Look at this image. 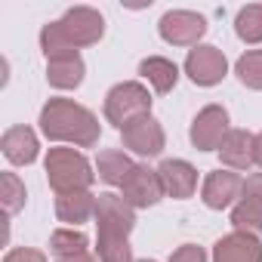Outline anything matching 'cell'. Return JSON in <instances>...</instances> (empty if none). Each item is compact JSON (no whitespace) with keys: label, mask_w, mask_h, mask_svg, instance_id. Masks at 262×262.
<instances>
[{"label":"cell","mask_w":262,"mask_h":262,"mask_svg":"<svg viewBox=\"0 0 262 262\" xmlns=\"http://www.w3.org/2000/svg\"><path fill=\"white\" fill-rule=\"evenodd\" d=\"M256 167H262V133H256Z\"/></svg>","instance_id":"f546056e"},{"label":"cell","mask_w":262,"mask_h":262,"mask_svg":"<svg viewBox=\"0 0 262 262\" xmlns=\"http://www.w3.org/2000/svg\"><path fill=\"white\" fill-rule=\"evenodd\" d=\"M56 262H99V259H93L90 253H83V256H71V259H56Z\"/></svg>","instance_id":"f1b7e54d"},{"label":"cell","mask_w":262,"mask_h":262,"mask_svg":"<svg viewBox=\"0 0 262 262\" xmlns=\"http://www.w3.org/2000/svg\"><path fill=\"white\" fill-rule=\"evenodd\" d=\"M151 114V93L145 83L139 80H123L114 83L105 96V117L108 123H114L117 129H123L129 120Z\"/></svg>","instance_id":"3957f363"},{"label":"cell","mask_w":262,"mask_h":262,"mask_svg":"<svg viewBox=\"0 0 262 262\" xmlns=\"http://www.w3.org/2000/svg\"><path fill=\"white\" fill-rule=\"evenodd\" d=\"M234 74L247 90H262V50H247L234 62Z\"/></svg>","instance_id":"cb8c5ba5"},{"label":"cell","mask_w":262,"mask_h":262,"mask_svg":"<svg viewBox=\"0 0 262 262\" xmlns=\"http://www.w3.org/2000/svg\"><path fill=\"white\" fill-rule=\"evenodd\" d=\"M83 74H86V65H83L80 53L47 59V80L56 90H77L83 83Z\"/></svg>","instance_id":"e0dca14e"},{"label":"cell","mask_w":262,"mask_h":262,"mask_svg":"<svg viewBox=\"0 0 262 262\" xmlns=\"http://www.w3.org/2000/svg\"><path fill=\"white\" fill-rule=\"evenodd\" d=\"M90 247L86 234L77 231V228H56L50 234V253L56 259H71V256H83Z\"/></svg>","instance_id":"44dd1931"},{"label":"cell","mask_w":262,"mask_h":262,"mask_svg":"<svg viewBox=\"0 0 262 262\" xmlns=\"http://www.w3.org/2000/svg\"><path fill=\"white\" fill-rule=\"evenodd\" d=\"M96 201H99V194H93V191L56 194V216H59V222H68L74 228V225L90 222L96 216Z\"/></svg>","instance_id":"2e32d148"},{"label":"cell","mask_w":262,"mask_h":262,"mask_svg":"<svg viewBox=\"0 0 262 262\" xmlns=\"http://www.w3.org/2000/svg\"><path fill=\"white\" fill-rule=\"evenodd\" d=\"M185 74L191 77V83L198 86H216L225 80L228 74V59L219 47H210V43H198L188 59H185Z\"/></svg>","instance_id":"9c48e42d"},{"label":"cell","mask_w":262,"mask_h":262,"mask_svg":"<svg viewBox=\"0 0 262 262\" xmlns=\"http://www.w3.org/2000/svg\"><path fill=\"white\" fill-rule=\"evenodd\" d=\"M59 31L65 34V40L74 47V50H83V47H93L102 40L105 34V19L99 10L93 7H71L65 10V16L59 19Z\"/></svg>","instance_id":"5b68a950"},{"label":"cell","mask_w":262,"mask_h":262,"mask_svg":"<svg viewBox=\"0 0 262 262\" xmlns=\"http://www.w3.org/2000/svg\"><path fill=\"white\" fill-rule=\"evenodd\" d=\"M93 219H96V237H129V231L136 228V210L114 191L99 194Z\"/></svg>","instance_id":"277c9868"},{"label":"cell","mask_w":262,"mask_h":262,"mask_svg":"<svg viewBox=\"0 0 262 262\" xmlns=\"http://www.w3.org/2000/svg\"><path fill=\"white\" fill-rule=\"evenodd\" d=\"M170 262H207V253L198 244H182L179 250H173Z\"/></svg>","instance_id":"484cf974"},{"label":"cell","mask_w":262,"mask_h":262,"mask_svg":"<svg viewBox=\"0 0 262 262\" xmlns=\"http://www.w3.org/2000/svg\"><path fill=\"white\" fill-rule=\"evenodd\" d=\"M96 256L99 262H136L129 237H96Z\"/></svg>","instance_id":"d4e9b609"},{"label":"cell","mask_w":262,"mask_h":262,"mask_svg":"<svg viewBox=\"0 0 262 262\" xmlns=\"http://www.w3.org/2000/svg\"><path fill=\"white\" fill-rule=\"evenodd\" d=\"M158 176H161V185H164V194L167 198H176V201H185L194 194L198 188V170L182 161V158H167L161 167H158Z\"/></svg>","instance_id":"7c38bea8"},{"label":"cell","mask_w":262,"mask_h":262,"mask_svg":"<svg viewBox=\"0 0 262 262\" xmlns=\"http://www.w3.org/2000/svg\"><path fill=\"white\" fill-rule=\"evenodd\" d=\"M234 31L244 43H262V4H247L237 10Z\"/></svg>","instance_id":"7402d4cb"},{"label":"cell","mask_w":262,"mask_h":262,"mask_svg":"<svg viewBox=\"0 0 262 262\" xmlns=\"http://www.w3.org/2000/svg\"><path fill=\"white\" fill-rule=\"evenodd\" d=\"M139 74L151 83L155 93H170V90H176V83H179V68H176V62H170V59H164V56H148V59H142V62H139Z\"/></svg>","instance_id":"d6986e66"},{"label":"cell","mask_w":262,"mask_h":262,"mask_svg":"<svg viewBox=\"0 0 262 262\" xmlns=\"http://www.w3.org/2000/svg\"><path fill=\"white\" fill-rule=\"evenodd\" d=\"M0 148H4V158L16 167H28L40 155V142L31 126H10L0 139Z\"/></svg>","instance_id":"5bb4252c"},{"label":"cell","mask_w":262,"mask_h":262,"mask_svg":"<svg viewBox=\"0 0 262 262\" xmlns=\"http://www.w3.org/2000/svg\"><path fill=\"white\" fill-rule=\"evenodd\" d=\"M219 158L228 170L241 173L256 164V136L247 129H228V136L219 145Z\"/></svg>","instance_id":"9a60e30c"},{"label":"cell","mask_w":262,"mask_h":262,"mask_svg":"<svg viewBox=\"0 0 262 262\" xmlns=\"http://www.w3.org/2000/svg\"><path fill=\"white\" fill-rule=\"evenodd\" d=\"M244 198L262 201V173H253L250 179H244Z\"/></svg>","instance_id":"83f0119b"},{"label":"cell","mask_w":262,"mask_h":262,"mask_svg":"<svg viewBox=\"0 0 262 262\" xmlns=\"http://www.w3.org/2000/svg\"><path fill=\"white\" fill-rule=\"evenodd\" d=\"M225 136H228V111L222 105L201 108L198 117L191 120V129H188V139L198 151H219Z\"/></svg>","instance_id":"52a82bcc"},{"label":"cell","mask_w":262,"mask_h":262,"mask_svg":"<svg viewBox=\"0 0 262 262\" xmlns=\"http://www.w3.org/2000/svg\"><path fill=\"white\" fill-rule=\"evenodd\" d=\"M4 262H47V256L40 250H31V247H16L4 256Z\"/></svg>","instance_id":"4316f807"},{"label":"cell","mask_w":262,"mask_h":262,"mask_svg":"<svg viewBox=\"0 0 262 262\" xmlns=\"http://www.w3.org/2000/svg\"><path fill=\"white\" fill-rule=\"evenodd\" d=\"M120 139H123V148H129V151L139 155V158H155V155H161L164 145H167L164 126H161V120H155L151 114L129 120V123L120 129Z\"/></svg>","instance_id":"8992f818"},{"label":"cell","mask_w":262,"mask_h":262,"mask_svg":"<svg viewBox=\"0 0 262 262\" xmlns=\"http://www.w3.org/2000/svg\"><path fill=\"white\" fill-rule=\"evenodd\" d=\"M25 198H28V191H25V182L16 176V173H0V201H4V210H7V216H13V213H19L22 207H25Z\"/></svg>","instance_id":"603a6c76"},{"label":"cell","mask_w":262,"mask_h":262,"mask_svg":"<svg viewBox=\"0 0 262 262\" xmlns=\"http://www.w3.org/2000/svg\"><path fill=\"white\" fill-rule=\"evenodd\" d=\"M133 167H136V161L129 158L126 151H117V148H105L96 158V176L105 185H117V188L126 182V176L133 173Z\"/></svg>","instance_id":"ac0fdd59"},{"label":"cell","mask_w":262,"mask_h":262,"mask_svg":"<svg viewBox=\"0 0 262 262\" xmlns=\"http://www.w3.org/2000/svg\"><path fill=\"white\" fill-rule=\"evenodd\" d=\"M231 225H234V231H247V234L262 237V201L241 198L231 207Z\"/></svg>","instance_id":"ffe728a7"},{"label":"cell","mask_w":262,"mask_h":262,"mask_svg":"<svg viewBox=\"0 0 262 262\" xmlns=\"http://www.w3.org/2000/svg\"><path fill=\"white\" fill-rule=\"evenodd\" d=\"M158 31L173 47H198V40L207 34V19L191 10H170L161 16Z\"/></svg>","instance_id":"ba28073f"},{"label":"cell","mask_w":262,"mask_h":262,"mask_svg":"<svg viewBox=\"0 0 262 262\" xmlns=\"http://www.w3.org/2000/svg\"><path fill=\"white\" fill-rule=\"evenodd\" d=\"M136 262H155V259H136Z\"/></svg>","instance_id":"4dcf8cb0"},{"label":"cell","mask_w":262,"mask_h":262,"mask_svg":"<svg viewBox=\"0 0 262 262\" xmlns=\"http://www.w3.org/2000/svg\"><path fill=\"white\" fill-rule=\"evenodd\" d=\"M213 262H262V241L247 231H231L216 241Z\"/></svg>","instance_id":"4fadbf2b"},{"label":"cell","mask_w":262,"mask_h":262,"mask_svg":"<svg viewBox=\"0 0 262 262\" xmlns=\"http://www.w3.org/2000/svg\"><path fill=\"white\" fill-rule=\"evenodd\" d=\"M40 129L47 139L68 142L77 148H93L99 142V133H102L99 117L71 99H50L40 108Z\"/></svg>","instance_id":"6da1fadb"},{"label":"cell","mask_w":262,"mask_h":262,"mask_svg":"<svg viewBox=\"0 0 262 262\" xmlns=\"http://www.w3.org/2000/svg\"><path fill=\"white\" fill-rule=\"evenodd\" d=\"M43 167H47V182L56 194L90 191V185L96 182L93 164L77 148H50Z\"/></svg>","instance_id":"7a4b0ae2"},{"label":"cell","mask_w":262,"mask_h":262,"mask_svg":"<svg viewBox=\"0 0 262 262\" xmlns=\"http://www.w3.org/2000/svg\"><path fill=\"white\" fill-rule=\"evenodd\" d=\"M120 198L133 207V210H148V207L161 204L164 185H161L158 170H151L148 164H136L133 173L126 176V182L120 185Z\"/></svg>","instance_id":"30bf717a"},{"label":"cell","mask_w":262,"mask_h":262,"mask_svg":"<svg viewBox=\"0 0 262 262\" xmlns=\"http://www.w3.org/2000/svg\"><path fill=\"white\" fill-rule=\"evenodd\" d=\"M241 198H244V179H241V173H234V170H213V173L204 179L201 201H204L210 210L234 207Z\"/></svg>","instance_id":"8fae6325"}]
</instances>
